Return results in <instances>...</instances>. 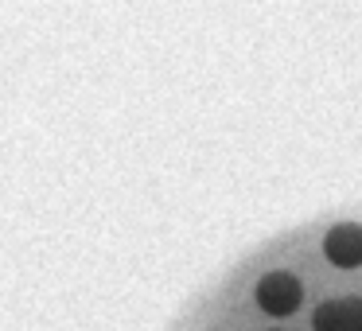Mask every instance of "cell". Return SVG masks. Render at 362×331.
<instances>
[{
	"instance_id": "cell-1",
	"label": "cell",
	"mask_w": 362,
	"mask_h": 331,
	"mask_svg": "<svg viewBox=\"0 0 362 331\" xmlns=\"http://www.w3.org/2000/svg\"><path fill=\"white\" fill-rule=\"evenodd\" d=\"M300 300H304V284L292 273H265L257 281V304H261V312H269V315L296 312Z\"/></svg>"
},
{
	"instance_id": "cell-2",
	"label": "cell",
	"mask_w": 362,
	"mask_h": 331,
	"mask_svg": "<svg viewBox=\"0 0 362 331\" xmlns=\"http://www.w3.org/2000/svg\"><path fill=\"white\" fill-rule=\"evenodd\" d=\"M315 331H362V296L323 300L312 315Z\"/></svg>"
},
{
	"instance_id": "cell-3",
	"label": "cell",
	"mask_w": 362,
	"mask_h": 331,
	"mask_svg": "<svg viewBox=\"0 0 362 331\" xmlns=\"http://www.w3.org/2000/svg\"><path fill=\"white\" fill-rule=\"evenodd\" d=\"M323 253H327V261L339 269L362 265V226H354V222L331 226L327 238H323Z\"/></svg>"
}]
</instances>
